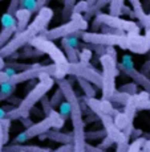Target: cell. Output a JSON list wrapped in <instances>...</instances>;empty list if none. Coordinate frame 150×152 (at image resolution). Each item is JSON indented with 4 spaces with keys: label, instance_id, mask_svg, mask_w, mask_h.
<instances>
[{
    "label": "cell",
    "instance_id": "cell-1",
    "mask_svg": "<svg viewBox=\"0 0 150 152\" xmlns=\"http://www.w3.org/2000/svg\"><path fill=\"white\" fill-rule=\"evenodd\" d=\"M58 85V89L61 90L65 102L70 106V122H72V147L73 152H86V138H85V123L84 113H82V104L80 98L76 94V90L73 89L70 81L58 80L56 81Z\"/></svg>",
    "mask_w": 150,
    "mask_h": 152
},
{
    "label": "cell",
    "instance_id": "cell-2",
    "mask_svg": "<svg viewBox=\"0 0 150 152\" xmlns=\"http://www.w3.org/2000/svg\"><path fill=\"white\" fill-rule=\"evenodd\" d=\"M53 15H55L53 10L49 7H44L43 10H40L36 13V17L33 19V21L29 23V25L24 31L20 32V33H16L4 48L0 49V57L8 58L10 56L16 53L17 50L28 46L32 40L36 39L43 32L47 31Z\"/></svg>",
    "mask_w": 150,
    "mask_h": 152
},
{
    "label": "cell",
    "instance_id": "cell-3",
    "mask_svg": "<svg viewBox=\"0 0 150 152\" xmlns=\"http://www.w3.org/2000/svg\"><path fill=\"white\" fill-rule=\"evenodd\" d=\"M55 80L52 77H45L41 80L32 87L28 91V94L24 97V99L20 101L15 109H12L10 113H5V118L12 121H20L23 118H29L31 111L33 107H36L37 102H40L44 97H47L48 91L53 87Z\"/></svg>",
    "mask_w": 150,
    "mask_h": 152
},
{
    "label": "cell",
    "instance_id": "cell-4",
    "mask_svg": "<svg viewBox=\"0 0 150 152\" xmlns=\"http://www.w3.org/2000/svg\"><path fill=\"white\" fill-rule=\"evenodd\" d=\"M29 46L37 49L43 54H48L49 58L53 61V64H52L55 66L53 80H65L67 75H69L70 64L68 62L63 50L58 46H56L53 41H49V40H47L45 37H43L40 34V36H37L36 39H33L29 42Z\"/></svg>",
    "mask_w": 150,
    "mask_h": 152
},
{
    "label": "cell",
    "instance_id": "cell-5",
    "mask_svg": "<svg viewBox=\"0 0 150 152\" xmlns=\"http://www.w3.org/2000/svg\"><path fill=\"white\" fill-rule=\"evenodd\" d=\"M64 123H65V121L61 118L58 111L53 110L49 115L44 116L40 122L33 123L25 131L20 132L19 135L15 138V144H23V143L27 142V140L32 139V138H36V136L44 135V134H47L48 131L53 130V128L55 130H60V128H63Z\"/></svg>",
    "mask_w": 150,
    "mask_h": 152
},
{
    "label": "cell",
    "instance_id": "cell-6",
    "mask_svg": "<svg viewBox=\"0 0 150 152\" xmlns=\"http://www.w3.org/2000/svg\"><path fill=\"white\" fill-rule=\"evenodd\" d=\"M86 29H88V21L84 19V16L72 13L68 23L60 25V27H56L53 29H47L45 32L41 33V36L45 37L49 41H55V40L64 39V37H69V36L78 37Z\"/></svg>",
    "mask_w": 150,
    "mask_h": 152
},
{
    "label": "cell",
    "instance_id": "cell-7",
    "mask_svg": "<svg viewBox=\"0 0 150 152\" xmlns=\"http://www.w3.org/2000/svg\"><path fill=\"white\" fill-rule=\"evenodd\" d=\"M100 64L102 66L101 72V99L102 101H110L113 94L116 93V77L118 75L117 69V61L110 58L109 56L104 54L100 57Z\"/></svg>",
    "mask_w": 150,
    "mask_h": 152
},
{
    "label": "cell",
    "instance_id": "cell-8",
    "mask_svg": "<svg viewBox=\"0 0 150 152\" xmlns=\"http://www.w3.org/2000/svg\"><path fill=\"white\" fill-rule=\"evenodd\" d=\"M102 25L121 31L125 34H140V25L136 21L125 20L121 17H113L108 13H97L93 23V29L101 28Z\"/></svg>",
    "mask_w": 150,
    "mask_h": 152
},
{
    "label": "cell",
    "instance_id": "cell-9",
    "mask_svg": "<svg viewBox=\"0 0 150 152\" xmlns=\"http://www.w3.org/2000/svg\"><path fill=\"white\" fill-rule=\"evenodd\" d=\"M82 41L88 45H100V46H118L126 50L128 46V36L126 34H104L98 32H84L81 34Z\"/></svg>",
    "mask_w": 150,
    "mask_h": 152
},
{
    "label": "cell",
    "instance_id": "cell-10",
    "mask_svg": "<svg viewBox=\"0 0 150 152\" xmlns=\"http://www.w3.org/2000/svg\"><path fill=\"white\" fill-rule=\"evenodd\" d=\"M53 73H55V66L52 64L41 65L40 62H36L29 69L24 70V72H19L16 74H13L10 78V83L16 86L19 83L28 82V81H33V80H41V78H45V77L53 78Z\"/></svg>",
    "mask_w": 150,
    "mask_h": 152
},
{
    "label": "cell",
    "instance_id": "cell-11",
    "mask_svg": "<svg viewBox=\"0 0 150 152\" xmlns=\"http://www.w3.org/2000/svg\"><path fill=\"white\" fill-rule=\"evenodd\" d=\"M69 75H75L76 78H82V80L88 81L93 85V86L100 87L101 89V72L93 68L90 64H70L69 68Z\"/></svg>",
    "mask_w": 150,
    "mask_h": 152
},
{
    "label": "cell",
    "instance_id": "cell-12",
    "mask_svg": "<svg viewBox=\"0 0 150 152\" xmlns=\"http://www.w3.org/2000/svg\"><path fill=\"white\" fill-rule=\"evenodd\" d=\"M128 46L126 50L136 54H146L150 50V31H146L143 36L141 34H126Z\"/></svg>",
    "mask_w": 150,
    "mask_h": 152
},
{
    "label": "cell",
    "instance_id": "cell-13",
    "mask_svg": "<svg viewBox=\"0 0 150 152\" xmlns=\"http://www.w3.org/2000/svg\"><path fill=\"white\" fill-rule=\"evenodd\" d=\"M97 118L101 121L102 126H104V131L106 134V136L109 138L114 144H121V143H129V139L125 138V135L122 134V131H120L116 127L112 116H108L105 114H96Z\"/></svg>",
    "mask_w": 150,
    "mask_h": 152
},
{
    "label": "cell",
    "instance_id": "cell-14",
    "mask_svg": "<svg viewBox=\"0 0 150 152\" xmlns=\"http://www.w3.org/2000/svg\"><path fill=\"white\" fill-rule=\"evenodd\" d=\"M84 102L86 103V106L93 111V114H105L108 116H116L118 114V110L114 109L113 103L110 101H102V99H97V98H85Z\"/></svg>",
    "mask_w": 150,
    "mask_h": 152
},
{
    "label": "cell",
    "instance_id": "cell-15",
    "mask_svg": "<svg viewBox=\"0 0 150 152\" xmlns=\"http://www.w3.org/2000/svg\"><path fill=\"white\" fill-rule=\"evenodd\" d=\"M117 69H120L123 74H126L128 77H130L132 80L134 81V83H136L137 86L140 85L141 87H143V91H146L150 95V80L146 77V75H143L140 70H137L134 68L126 69V68H123V66L120 65V64H117Z\"/></svg>",
    "mask_w": 150,
    "mask_h": 152
},
{
    "label": "cell",
    "instance_id": "cell-16",
    "mask_svg": "<svg viewBox=\"0 0 150 152\" xmlns=\"http://www.w3.org/2000/svg\"><path fill=\"white\" fill-rule=\"evenodd\" d=\"M129 4L132 5V11H133L134 17L140 21V27H142L145 31H150V16L145 12L142 4L137 0H130Z\"/></svg>",
    "mask_w": 150,
    "mask_h": 152
},
{
    "label": "cell",
    "instance_id": "cell-17",
    "mask_svg": "<svg viewBox=\"0 0 150 152\" xmlns=\"http://www.w3.org/2000/svg\"><path fill=\"white\" fill-rule=\"evenodd\" d=\"M3 152H51V150L48 147H39V145L10 144V145H4Z\"/></svg>",
    "mask_w": 150,
    "mask_h": 152
},
{
    "label": "cell",
    "instance_id": "cell-18",
    "mask_svg": "<svg viewBox=\"0 0 150 152\" xmlns=\"http://www.w3.org/2000/svg\"><path fill=\"white\" fill-rule=\"evenodd\" d=\"M31 17H32V13L27 10H23V8H19L17 12L15 13V19H16V33H20L23 32L25 28L29 25L31 23Z\"/></svg>",
    "mask_w": 150,
    "mask_h": 152
},
{
    "label": "cell",
    "instance_id": "cell-19",
    "mask_svg": "<svg viewBox=\"0 0 150 152\" xmlns=\"http://www.w3.org/2000/svg\"><path fill=\"white\" fill-rule=\"evenodd\" d=\"M41 140L44 139H49V140H53V142H57V143H61V144H72V134H64V132H60V131H48L47 134L40 136Z\"/></svg>",
    "mask_w": 150,
    "mask_h": 152
},
{
    "label": "cell",
    "instance_id": "cell-20",
    "mask_svg": "<svg viewBox=\"0 0 150 152\" xmlns=\"http://www.w3.org/2000/svg\"><path fill=\"white\" fill-rule=\"evenodd\" d=\"M47 3H48L47 0H23V1H19V8L27 10L33 15L47 7Z\"/></svg>",
    "mask_w": 150,
    "mask_h": 152
},
{
    "label": "cell",
    "instance_id": "cell-21",
    "mask_svg": "<svg viewBox=\"0 0 150 152\" xmlns=\"http://www.w3.org/2000/svg\"><path fill=\"white\" fill-rule=\"evenodd\" d=\"M76 80H77V83H78V86L81 87L85 98H96L97 90L92 83L88 82V81H85V80H82V78H76Z\"/></svg>",
    "mask_w": 150,
    "mask_h": 152
},
{
    "label": "cell",
    "instance_id": "cell-22",
    "mask_svg": "<svg viewBox=\"0 0 150 152\" xmlns=\"http://www.w3.org/2000/svg\"><path fill=\"white\" fill-rule=\"evenodd\" d=\"M16 34V27H1L0 31V49L4 48Z\"/></svg>",
    "mask_w": 150,
    "mask_h": 152
},
{
    "label": "cell",
    "instance_id": "cell-23",
    "mask_svg": "<svg viewBox=\"0 0 150 152\" xmlns=\"http://www.w3.org/2000/svg\"><path fill=\"white\" fill-rule=\"evenodd\" d=\"M108 5H109V13L108 15L113 17H120L122 15V8L125 3H123V0H112Z\"/></svg>",
    "mask_w": 150,
    "mask_h": 152
},
{
    "label": "cell",
    "instance_id": "cell-24",
    "mask_svg": "<svg viewBox=\"0 0 150 152\" xmlns=\"http://www.w3.org/2000/svg\"><path fill=\"white\" fill-rule=\"evenodd\" d=\"M113 122H114L116 127L118 128L120 131H123L126 127H128V126L133 124V122H130L128 119V116H126L123 113H120V111H118V114H117L116 116H113Z\"/></svg>",
    "mask_w": 150,
    "mask_h": 152
},
{
    "label": "cell",
    "instance_id": "cell-25",
    "mask_svg": "<svg viewBox=\"0 0 150 152\" xmlns=\"http://www.w3.org/2000/svg\"><path fill=\"white\" fill-rule=\"evenodd\" d=\"M129 99H130V95L129 94H125V93H121V91H118V90H116V93L113 94L110 102L112 103H120V104H122V106H125Z\"/></svg>",
    "mask_w": 150,
    "mask_h": 152
},
{
    "label": "cell",
    "instance_id": "cell-26",
    "mask_svg": "<svg viewBox=\"0 0 150 152\" xmlns=\"http://www.w3.org/2000/svg\"><path fill=\"white\" fill-rule=\"evenodd\" d=\"M65 101L64 99V95H63V93H61V90L60 89H57L55 91V94L52 95V98L49 99V102H51V106H52V109L56 110L57 107H60L61 106V103Z\"/></svg>",
    "mask_w": 150,
    "mask_h": 152
},
{
    "label": "cell",
    "instance_id": "cell-27",
    "mask_svg": "<svg viewBox=\"0 0 150 152\" xmlns=\"http://www.w3.org/2000/svg\"><path fill=\"white\" fill-rule=\"evenodd\" d=\"M118 91L125 93V94H129L130 97H133V95H137L138 94V86L134 82L125 83V85H122V86L120 87Z\"/></svg>",
    "mask_w": 150,
    "mask_h": 152
},
{
    "label": "cell",
    "instance_id": "cell-28",
    "mask_svg": "<svg viewBox=\"0 0 150 152\" xmlns=\"http://www.w3.org/2000/svg\"><path fill=\"white\" fill-rule=\"evenodd\" d=\"M92 49L89 48H82L81 52H78V62L80 64H89V61L92 60Z\"/></svg>",
    "mask_w": 150,
    "mask_h": 152
},
{
    "label": "cell",
    "instance_id": "cell-29",
    "mask_svg": "<svg viewBox=\"0 0 150 152\" xmlns=\"http://www.w3.org/2000/svg\"><path fill=\"white\" fill-rule=\"evenodd\" d=\"M88 8H89V1H78L75 4L72 10V13L76 15H82V13H86Z\"/></svg>",
    "mask_w": 150,
    "mask_h": 152
},
{
    "label": "cell",
    "instance_id": "cell-30",
    "mask_svg": "<svg viewBox=\"0 0 150 152\" xmlns=\"http://www.w3.org/2000/svg\"><path fill=\"white\" fill-rule=\"evenodd\" d=\"M145 140H146V138H138L136 140H133L132 144H129L128 152H141V147H142Z\"/></svg>",
    "mask_w": 150,
    "mask_h": 152
},
{
    "label": "cell",
    "instance_id": "cell-31",
    "mask_svg": "<svg viewBox=\"0 0 150 152\" xmlns=\"http://www.w3.org/2000/svg\"><path fill=\"white\" fill-rule=\"evenodd\" d=\"M85 138L86 139H93V140L104 139V138H106V134H105L104 128H102V130H98V131H90V132H86L85 134Z\"/></svg>",
    "mask_w": 150,
    "mask_h": 152
},
{
    "label": "cell",
    "instance_id": "cell-32",
    "mask_svg": "<svg viewBox=\"0 0 150 152\" xmlns=\"http://www.w3.org/2000/svg\"><path fill=\"white\" fill-rule=\"evenodd\" d=\"M75 1H65L64 3V10H63V19H70L72 16V10L75 7Z\"/></svg>",
    "mask_w": 150,
    "mask_h": 152
},
{
    "label": "cell",
    "instance_id": "cell-33",
    "mask_svg": "<svg viewBox=\"0 0 150 152\" xmlns=\"http://www.w3.org/2000/svg\"><path fill=\"white\" fill-rule=\"evenodd\" d=\"M40 103H41V109H43V113H44L45 116L49 115V114L53 111V109H52V106H51V102H49V99L47 97H44L43 99H41Z\"/></svg>",
    "mask_w": 150,
    "mask_h": 152
},
{
    "label": "cell",
    "instance_id": "cell-34",
    "mask_svg": "<svg viewBox=\"0 0 150 152\" xmlns=\"http://www.w3.org/2000/svg\"><path fill=\"white\" fill-rule=\"evenodd\" d=\"M58 114L61 115V118H63L64 121L68 118L67 115H69V114H70V106H69L68 103H67V102H63V103H61V106H60V113H58Z\"/></svg>",
    "mask_w": 150,
    "mask_h": 152
},
{
    "label": "cell",
    "instance_id": "cell-35",
    "mask_svg": "<svg viewBox=\"0 0 150 152\" xmlns=\"http://www.w3.org/2000/svg\"><path fill=\"white\" fill-rule=\"evenodd\" d=\"M17 10H19V0H12V1L10 3V5H8L7 12L5 13L11 15V16H15V13L17 12Z\"/></svg>",
    "mask_w": 150,
    "mask_h": 152
},
{
    "label": "cell",
    "instance_id": "cell-36",
    "mask_svg": "<svg viewBox=\"0 0 150 152\" xmlns=\"http://www.w3.org/2000/svg\"><path fill=\"white\" fill-rule=\"evenodd\" d=\"M15 89H16V86H13V85H11L10 82L0 83V91L8 93V94H13V93H15Z\"/></svg>",
    "mask_w": 150,
    "mask_h": 152
},
{
    "label": "cell",
    "instance_id": "cell-37",
    "mask_svg": "<svg viewBox=\"0 0 150 152\" xmlns=\"http://www.w3.org/2000/svg\"><path fill=\"white\" fill-rule=\"evenodd\" d=\"M113 144H114V143L112 142V140H110V139L106 136V138H104V139H102V143H101V144H98V145H97V148H100V150L105 151V150H106V148L112 147V145H113Z\"/></svg>",
    "mask_w": 150,
    "mask_h": 152
},
{
    "label": "cell",
    "instance_id": "cell-38",
    "mask_svg": "<svg viewBox=\"0 0 150 152\" xmlns=\"http://www.w3.org/2000/svg\"><path fill=\"white\" fill-rule=\"evenodd\" d=\"M51 152H73V147H72V144H64Z\"/></svg>",
    "mask_w": 150,
    "mask_h": 152
},
{
    "label": "cell",
    "instance_id": "cell-39",
    "mask_svg": "<svg viewBox=\"0 0 150 152\" xmlns=\"http://www.w3.org/2000/svg\"><path fill=\"white\" fill-rule=\"evenodd\" d=\"M140 72L142 73L143 75H146V77H148V74L150 73V61H146V62L143 64V66H142V68H141Z\"/></svg>",
    "mask_w": 150,
    "mask_h": 152
},
{
    "label": "cell",
    "instance_id": "cell-40",
    "mask_svg": "<svg viewBox=\"0 0 150 152\" xmlns=\"http://www.w3.org/2000/svg\"><path fill=\"white\" fill-rule=\"evenodd\" d=\"M20 123H21L23 126H24V127H25V130H27V128H29L32 124H33V122H32L31 116H29V118H23V119H20Z\"/></svg>",
    "mask_w": 150,
    "mask_h": 152
},
{
    "label": "cell",
    "instance_id": "cell-41",
    "mask_svg": "<svg viewBox=\"0 0 150 152\" xmlns=\"http://www.w3.org/2000/svg\"><path fill=\"white\" fill-rule=\"evenodd\" d=\"M116 152H128L129 148V143H121V144H116Z\"/></svg>",
    "mask_w": 150,
    "mask_h": 152
},
{
    "label": "cell",
    "instance_id": "cell-42",
    "mask_svg": "<svg viewBox=\"0 0 150 152\" xmlns=\"http://www.w3.org/2000/svg\"><path fill=\"white\" fill-rule=\"evenodd\" d=\"M141 152H150V139H146L143 142L142 147H141Z\"/></svg>",
    "mask_w": 150,
    "mask_h": 152
},
{
    "label": "cell",
    "instance_id": "cell-43",
    "mask_svg": "<svg viewBox=\"0 0 150 152\" xmlns=\"http://www.w3.org/2000/svg\"><path fill=\"white\" fill-rule=\"evenodd\" d=\"M86 152H105L100 148H97L96 145H92V144H88L86 143Z\"/></svg>",
    "mask_w": 150,
    "mask_h": 152
},
{
    "label": "cell",
    "instance_id": "cell-44",
    "mask_svg": "<svg viewBox=\"0 0 150 152\" xmlns=\"http://www.w3.org/2000/svg\"><path fill=\"white\" fill-rule=\"evenodd\" d=\"M10 75H7L4 72H0V83H5V82H10Z\"/></svg>",
    "mask_w": 150,
    "mask_h": 152
},
{
    "label": "cell",
    "instance_id": "cell-45",
    "mask_svg": "<svg viewBox=\"0 0 150 152\" xmlns=\"http://www.w3.org/2000/svg\"><path fill=\"white\" fill-rule=\"evenodd\" d=\"M11 97H12V94H8V93L0 91V103H1L3 101H7V99H10Z\"/></svg>",
    "mask_w": 150,
    "mask_h": 152
},
{
    "label": "cell",
    "instance_id": "cell-46",
    "mask_svg": "<svg viewBox=\"0 0 150 152\" xmlns=\"http://www.w3.org/2000/svg\"><path fill=\"white\" fill-rule=\"evenodd\" d=\"M141 135H142V131H141V130H137V128H134L133 132H132V136H130V138H134V140H136V139H138V138H141Z\"/></svg>",
    "mask_w": 150,
    "mask_h": 152
},
{
    "label": "cell",
    "instance_id": "cell-47",
    "mask_svg": "<svg viewBox=\"0 0 150 152\" xmlns=\"http://www.w3.org/2000/svg\"><path fill=\"white\" fill-rule=\"evenodd\" d=\"M3 148H4V142H3V130L0 126V152H3Z\"/></svg>",
    "mask_w": 150,
    "mask_h": 152
},
{
    "label": "cell",
    "instance_id": "cell-48",
    "mask_svg": "<svg viewBox=\"0 0 150 152\" xmlns=\"http://www.w3.org/2000/svg\"><path fill=\"white\" fill-rule=\"evenodd\" d=\"M5 68V62H4V58L0 57V72H3Z\"/></svg>",
    "mask_w": 150,
    "mask_h": 152
},
{
    "label": "cell",
    "instance_id": "cell-49",
    "mask_svg": "<svg viewBox=\"0 0 150 152\" xmlns=\"http://www.w3.org/2000/svg\"><path fill=\"white\" fill-rule=\"evenodd\" d=\"M149 16H150V13H149Z\"/></svg>",
    "mask_w": 150,
    "mask_h": 152
}]
</instances>
